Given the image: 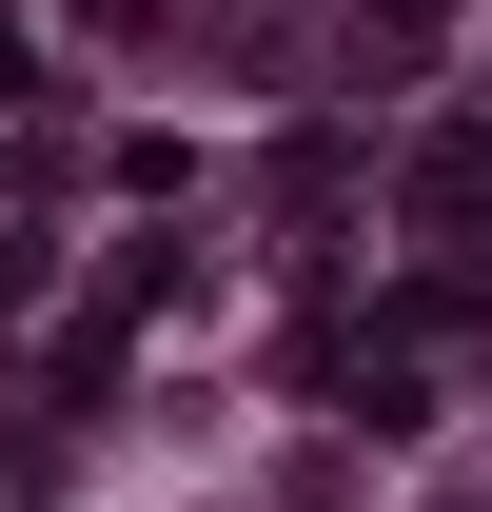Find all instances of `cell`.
I'll list each match as a JSON object with an SVG mask.
<instances>
[{
	"mask_svg": "<svg viewBox=\"0 0 492 512\" xmlns=\"http://www.w3.org/2000/svg\"><path fill=\"white\" fill-rule=\"evenodd\" d=\"M414 217H433V237H473V217H492V138H433V158H414Z\"/></svg>",
	"mask_w": 492,
	"mask_h": 512,
	"instance_id": "obj_1",
	"label": "cell"
},
{
	"mask_svg": "<svg viewBox=\"0 0 492 512\" xmlns=\"http://www.w3.org/2000/svg\"><path fill=\"white\" fill-rule=\"evenodd\" d=\"M414 40H453V0H374V60H414Z\"/></svg>",
	"mask_w": 492,
	"mask_h": 512,
	"instance_id": "obj_2",
	"label": "cell"
},
{
	"mask_svg": "<svg viewBox=\"0 0 492 512\" xmlns=\"http://www.w3.org/2000/svg\"><path fill=\"white\" fill-rule=\"evenodd\" d=\"M20 276H40V256H20V237H0V296H20Z\"/></svg>",
	"mask_w": 492,
	"mask_h": 512,
	"instance_id": "obj_3",
	"label": "cell"
},
{
	"mask_svg": "<svg viewBox=\"0 0 492 512\" xmlns=\"http://www.w3.org/2000/svg\"><path fill=\"white\" fill-rule=\"evenodd\" d=\"M0 99H20V40H0Z\"/></svg>",
	"mask_w": 492,
	"mask_h": 512,
	"instance_id": "obj_4",
	"label": "cell"
}]
</instances>
